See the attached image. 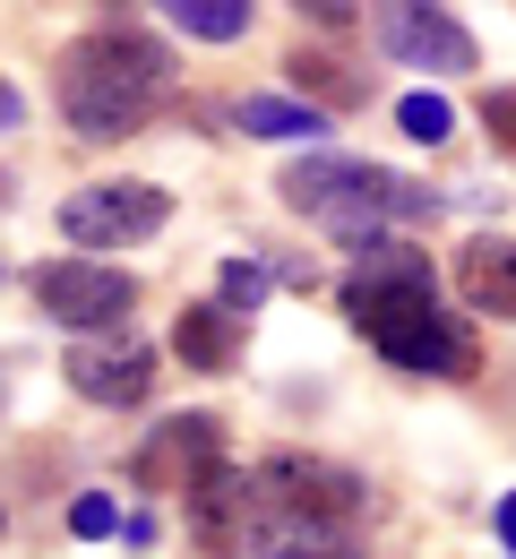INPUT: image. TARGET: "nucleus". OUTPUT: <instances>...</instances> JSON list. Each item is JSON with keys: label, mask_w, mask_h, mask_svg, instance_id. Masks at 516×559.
I'll list each match as a JSON object with an SVG mask.
<instances>
[{"label": "nucleus", "mask_w": 516, "mask_h": 559, "mask_svg": "<svg viewBox=\"0 0 516 559\" xmlns=\"http://www.w3.org/2000/svg\"><path fill=\"white\" fill-rule=\"evenodd\" d=\"M345 319L396 370H422V379L473 370V328L440 310V276H431V259L413 241H379L345 267Z\"/></svg>", "instance_id": "nucleus-1"}, {"label": "nucleus", "mask_w": 516, "mask_h": 559, "mask_svg": "<svg viewBox=\"0 0 516 559\" xmlns=\"http://www.w3.org/2000/svg\"><path fill=\"white\" fill-rule=\"evenodd\" d=\"M52 78H61V121H70L77 139L112 146V139H130V130H147L155 112L172 104L181 61H172V44H164V35L112 17V26L77 35Z\"/></svg>", "instance_id": "nucleus-2"}, {"label": "nucleus", "mask_w": 516, "mask_h": 559, "mask_svg": "<svg viewBox=\"0 0 516 559\" xmlns=\"http://www.w3.org/2000/svg\"><path fill=\"white\" fill-rule=\"evenodd\" d=\"M276 190H285V207L301 224H319L353 259L379 250V241H405V224L440 215V190H422V181H405V173H387L370 155H301V164H285Z\"/></svg>", "instance_id": "nucleus-3"}, {"label": "nucleus", "mask_w": 516, "mask_h": 559, "mask_svg": "<svg viewBox=\"0 0 516 559\" xmlns=\"http://www.w3.org/2000/svg\"><path fill=\"white\" fill-rule=\"evenodd\" d=\"M241 508L259 516H301V525H353L362 516V474L310 448H276L241 474Z\"/></svg>", "instance_id": "nucleus-4"}, {"label": "nucleus", "mask_w": 516, "mask_h": 559, "mask_svg": "<svg viewBox=\"0 0 516 559\" xmlns=\"http://www.w3.org/2000/svg\"><path fill=\"white\" fill-rule=\"evenodd\" d=\"M172 224V190L164 181H86L61 199V233H70V259H112V250H139Z\"/></svg>", "instance_id": "nucleus-5"}, {"label": "nucleus", "mask_w": 516, "mask_h": 559, "mask_svg": "<svg viewBox=\"0 0 516 559\" xmlns=\"http://www.w3.org/2000/svg\"><path fill=\"white\" fill-rule=\"evenodd\" d=\"M26 284H35V310L61 319L70 336H112V328H130V310H139V284L121 276L112 259H44Z\"/></svg>", "instance_id": "nucleus-6"}, {"label": "nucleus", "mask_w": 516, "mask_h": 559, "mask_svg": "<svg viewBox=\"0 0 516 559\" xmlns=\"http://www.w3.org/2000/svg\"><path fill=\"white\" fill-rule=\"evenodd\" d=\"M370 35L396 70L413 78H473L482 70V44L465 35L456 9H431V0H396V9H370Z\"/></svg>", "instance_id": "nucleus-7"}, {"label": "nucleus", "mask_w": 516, "mask_h": 559, "mask_svg": "<svg viewBox=\"0 0 516 559\" xmlns=\"http://www.w3.org/2000/svg\"><path fill=\"white\" fill-rule=\"evenodd\" d=\"M130 474H139V490H181V499H199V490L224 474V421L172 414L147 448L130 456Z\"/></svg>", "instance_id": "nucleus-8"}, {"label": "nucleus", "mask_w": 516, "mask_h": 559, "mask_svg": "<svg viewBox=\"0 0 516 559\" xmlns=\"http://www.w3.org/2000/svg\"><path fill=\"white\" fill-rule=\"evenodd\" d=\"M70 388L86 405H147L155 388V345L139 328H112V336H70Z\"/></svg>", "instance_id": "nucleus-9"}, {"label": "nucleus", "mask_w": 516, "mask_h": 559, "mask_svg": "<svg viewBox=\"0 0 516 559\" xmlns=\"http://www.w3.org/2000/svg\"><path fill=\"white\" fill-rule=\"evenodd\" d=\"M224 543L232 559H362L345 525H301V516H259V508H241Z\"/></svg>", "instance_id": "nucleus-10"}, {"label": "nucleus", "mask_w": 516, "mask_h": 559, "mask_svg": "<svg viewBox=\"0 0 516 559\" xmlns=\"http://www.w3.org/2000/svg\"><path fill=\"white\" fill-rule=\"evenodd\" d=\"M456 293H465V310L508 319V328H516V241H508V233H473V241H456Z\"/></svg>", "instance_id": "nucleus-11"}, {"label": "nucleus", "mask_w": 516, "mask_h": 559, "mask_svg": "<svg viewBox=\"0 0 516 559\" xmlns=\"http://www.w3.org/2000/svg\"><path fill=\"white\" fill-rule=\"evenodd\" d=\"M241 345H250V328H241L224 301H199V310L172 319V353H181L190 370H241Z\"/></svg>", "instance_id": "nucleus-12"}, {"label": "nucleus", "mask_w": 516, "mask_h": 559, "mask_svg": "<svg viewBox=\"0 0 516 559\" xmlns=\"http://www.w3.org/2000/svg\"><path fill=\"white\" fill-rule=\"evenodd\" d=\"M232 121H241L250 139H327V112H319V104H293V95H241Z\"/></svg>", "instance_id": "nucleus-13"}, {"label": "nucleus", "mask_w": 516, "mask_h": 559, "mask_svg": "<svg viewBox=\"0 0 516 559\" xmlns=\"http://www.w3.org/2000/svg\"><path fill=\"white\" fill-rule=\"evenodd\" d=\"M164 17H172V26L190 35V44H241L259 9H250V0H172Z\"/></svg>", "instance_id": "nucleus-14"}, {"label": "nucleus", "mask_w": 516, "mask_h": 559, "mask_svg": "<svg viewBox=\"0 0 516 559\" xmlns=\"http://www.w3.org/2000/svg\"><path fill=\"white\" fill-rule=\"evenodd\" d=\"M396 130H405V139H422V146H440L447 130H456V112H447V95H431V86H413V95L396 104Z\"/></svg>", "instance_id": "nucleus-15"}, {"label": "nucleus", "mask_w": 516, "mask_h": 559, "mask_svg": "<svg viewBox=\"0 0 516 559\" xmlns=\"http://www.w3.org/2000/svg\"><path fill=\"white\" fill-rule=\"evenodd\" d=\"M267 293H276V267H259V259H232V267H224V310H232V319L259 310Z\"/></svg>", "instance_id": "nucleus-16"}, {"label": "nucleus", "mask_w": 516, "mask_h": 559, "mask_svg": "<svg viewBox=\"0 0 516 559\" xmlns=\"http://www.w3.org/2000/svg\"><path fill=\"white\" fill-rule=\"evenodd\" d=\"M70 534L77 543H112V534H121V508H112L104 490H77L70 499Z\"/></svg>", "instance_id": "nucleus-17"}, {"label": "nucleus", "mask_w": 516, "mask_h": 559, "mask_svg": "<svg viewBox=\"0 0 516 559\" xmlns=\"http://www.w3.org/2000/svg\"><path fill=\"white\" fill-rule=\"evenodd\" d=\"M482 130H491V146L516 164V86H482Z\"/></svg>", "instance_id": "nucleus-18"}, {"label": "nucleus", "mask_w": 516, "mask_h": 559, "mask_svg": "<svg viewBox=\"0 0 516 559\" xmlns=\"http://www.w3.org/2000/svg\"><path fill=\"white\" fill-rule=\"evenodd\" d=\"M293 70H301V78H319V95H327V104H345V112H353V104H362V78H353V70H327V61H319V52H301Z\"/></svg>", "instance_id": "nucleus-19"}, {"label": "nucleus", "mask_w": 516, "mask_h": 559, "mask_svg": "<svg viewBox=\"0 0 516 559\" xmlns=\"http://www.w3.org/2000/svg\"><path fill=\"white\" fill-rule=\"evenodd\" d=\"M17 121H26V95H17L9 78H0V130H17Z\"/></svg>", "instance_id": "nucleus-20"}, {"label": "nucleus", "mask_w": 516, "mask_h": 559, "mask_svg": "<svg viewBox=\"0 0 516 559\" xmlns=\"http://www.w3.org/2000/svg\"><path fill=\"white\" fill-rule=\"evenodd\" d=\"M500 543H508V551H516V490H508V499H500Z\"/></svg>", "instance_id": "nucleus-21"}, {"label": "nucleus", "mask_w": 516, "mask_h": 559, "mask_svg": "<svg viewBox=\"0 0 516 559\" xmlns=\"http://www.w3.org/2000/svg\"><path fill=\"white\" fill-rule=\"evenodd\" d=\"M0 405H9V379H0Z\"/></svg>", "instance_id": "nucleus-22"}, {"label": "nucleus", "mask_w": 516, "mask_h": 559, "mask_svg": "<svg viewBox=\"0 0 516 559\" xmlns=\"http://www.w3.org/2000/svg\"><path fill=\"white\" fill-rule=\"evenodd\" d=\"M0 207H9V181H0Z\"/></svg>", "instance_id": "nucleus-23"}, {"label": "nucleus", "mask_w": 516, "mask_h": 559, "mask_svg": "<svg viewBox=\"0 0 516 559\" xmlns=\"http://www.w3.org/2000/svg\"><path fill=\"white\" fill-rule=\"evenodd\" d=\"M0 534H9V508H0Z\"/></svg>", "instance_id": "nucleus-24"}]
</instances>
